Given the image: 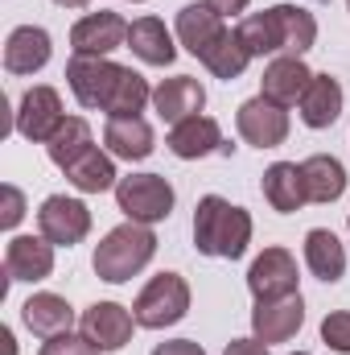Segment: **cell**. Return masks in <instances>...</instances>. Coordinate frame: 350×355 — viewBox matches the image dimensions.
Listing matches in <instances>:
<instances>
[{
	"instance_id": "cell-14",
	"label": "cell",
	"mask_w": 350,
	"mask_h": 355,
	"mask_svg": "<svg viewBox=\"0 0 350 355\" xmlns=\"http://www.w3.org/2000/svg\"><path fill=\"white\" fill-rule=\"evenodd\" d=\"M54 272V244L37 232V236H12L4 244V281H25L37 285Z\"/></svg>"
},
{
	"instance_id": "cell-12",
	"label": "cell",
	"mask_w": 350,
	"mask_h": 355,
	"mask_svg": "<svg viewBox=\"0 0 350 355\" xmlns=\"http://www.w3.org/2000/svg\"><path fill=\"white\" fill-rule=\"evenodd\" d=\"M301 327H305V297L301 293L268 297V302H256V310H252V335L268 347L288 343Z\"/></svg>"
},
{
	"instance_id": "cell-8",
	"label": "cell",
	"mask_w": 350,
	"mask_h": 355,
	"mask_svg": "<svg viewBox=\"0 0 350 355\" xmlns=\"http://www.w3.org/2000/svg\"><path fill=\"white\" fill-rule=\"evenodd\" d=\"M136 327H140L136 314H132L128 306H120V302H95V306L83 310V318H79V331H83L103 355L124 352V347L132 343Z\"/></svg>"
},
{
	"instance_id": "cell-34",
	"label": "cell",
	"mask_w": 350,
	"mask_h": 355,
	"mask_svg": "<svg viewBox=\"0 0 350 355\" xmlns=\"http://www.w3.org/2000/svg\"><path fill=\"white\" fill-rule=\"evenodd\" d=\"M0 194H4V211H0V227H8V232H12V227H17V223L25 219V194H21V186H12V182H8V186H4Z\"/></svg>"
},
{
	"instance_id": "cell-32",
	"label": "cell",
	"mask_w": 350,
	"mask_h": 355,
	"mask_svg": "<svg viewBox=\"0 0 350 355\" xmlns=\"http://www.w3.org/2000/svg\"><path fill=\"white\" fill-rule=\"evenodd\" d=\"M322 343L338 355H350V310H334L322 318Z\"/></svg>"
},
{
	"instance_id": "cell-19",
	"label": "cell",
	"mask_w": 350,
	"mask_h": 355,
	"mask_svg": "<svg viewBox=\"0 0 350 355\" xmlns=\"http://www.w3.org/2000/svg\"><path fill=\"white\" fill-rule=\"evenodd\" d=\"M342 103H347L342 83H338L334 75H317V71H313V79H309V87L301 95L297 112H301V124H305V128H317V132H322V128L338 124Z\"/></svg>"
},
{
	"instance_id": "cell-4",
	"label": "cell",
	"mask_w": 350,
	"mask_h": 355,
	"mask_svg": "<svg viewBox=\"0 0 350 355\" xmlns=\"http://www.w3.org/2000/svg\"><path fill=\"white\" fill-rule=\"evenodd\" d=\"M174 202H177L174 186L161 174H128L116 186V207L124 211V219L145 223V227L165 223L174 215Z\"/></svg>"
},
{
	"instance_id": "cell-17",
	"label": "cell",
	"mask_w": 350,
	"mask_h": 355,
	"mask_svg": "<svg viewBox=\"0 0 350 355\" xmlns=\"http://www.w3.org/2000/svg\"><path fill=\"white\" fill-rule=\"evenodd\" d=\"M202 107H206V87L194 75H174V79H161L153 87V112L165 124H181L190 116H202Z\"/></svg>"
},
{
	"instance_id": "cell-7",
	"label": "cell",
	"mask_w": 350,
	"mask_h": 355,
	"mask_svg": "<svg viewBox=\"0 0 350 355\" xmlns=\"http://www.w3.org/2000/svg\"><path fill=\"white\" fill-rule=\"evenodd\" d=\"M62 120H66L62 95L54 87H46V83H37V87H29L21 95L12 128H17V137H25V141H33V145H46V141L62 128Z\"/></svg>"
},
{
	"instance_id": "cell-30",
	"label": "cell",
	"mask_w": 350,
	"mask_h": 355,
	"mask_svg": "<svg viewBox=\"0 0 350 355\" xmlns=\"http://www.w3.org/2000/svg\"><path fill=\"white\" fill-rule=\"evenodd\" d=\"M248 62H252V54L243 50V42H239L235 29H227V33L202 54V67H206L214 79H223V83H235V79L248 71Z\"/></svg>"
},
{
	"instance_id": "cell-41",
	"label": "cell",
	"mask_w": 350,
	"mask_h": 355,
	"mask_svg": "<svg viewBox=\"0 0 350 355\" xmlns=\"http://www.w3.org/2000/svg\"><path fill=\"white\" fill-rule=\"evenodd\" d=\"M132 4H145V0H132Z\"/></svg>"
},
{
	"instance_id": "cell-40",
	"label": "cell",
	"mask_w": 350,
	"mask_h": 355,
	"mask_svg": "<svg viewBox=\"0 0 350 355\" xmlns=\"http://www.w3.org/2000/svg\"><path fill=\"white\" fill-rule=\"evenodd\" d=\"M293 355H309V352H293Z\"/></svg>"
},
{
	"instance_id": "cell-42",
	"label": "cell",
	"mask_w": 350,
	"mask_h": 355,
	"mask_svg": "<svg viewBox=\"0 0 350 355\" xmlns=\"http://www.w3.org/2000/svg\"><path fill=\"white\" fill-rule=\"evenodd\" d=\"M347 8H350V0H347Z\"/></svg>"
},
{
	"instance_id": "cell-43",
	"label": "cell",
	"mask_w": 350,
	"mask_h": 355,
	"mask_svg": "<svg viewBox=\"0 0 350 355\" xmlns=\"http://www.w3.org/2000/svg\"><path fill=\"white\" fill-rule=\"evenodd\" d=\"M347 227H350V219H347Z\"/></svg>"
},
{
	"instance_id": "cell-3",
	"label": "cell",
	"mask_w": 350,
	"mask_h": 355,
	"mask_svg": "<svg viewBox=\"0 0 350 355\" xmlns=\"http://www.w3.org/2000/svg\"><path fill=\"white\" fill-rule=\"evenodd\" d=\"M132 314L145 331L177 327L190 314V281L181 272H157L132 302Z\"/></svg>"
},
{
	"instance_id": "cell-23",
	"label": "cell",
	"mask_w": 350,
	"mask_h": 355,
	"mask_svg": "<svg viewBox=\"0 0 350 355\" xmlns=\"http://www.w3.org/2000/svg\"><path fill=\"white\" fill-rule=\"evenodd\" d=\"M264 202L272 207V211H280V215H293V211H301L305 202H309V194H305V174H301V166L297 162H272L268 170H264Z\"/></svg>"
},
{
	"instance_id": "cell-39",
	"label": "cell",
	"mask_w": 350,
	"mask_h": 355,
	"mask_svg": "<svg viewBox=\"0 0 350 355\" xmlns=\"http://www.w3.org/2000/svg\"><path fill=\"white\" fill-rule=\"evenodd\" d=\"M54 4H62V8H87L91 0H54Z\"/></svg>"
},
{
	"instance_id": "cell-13",
	"label": "cell",
	"mask_w": 350,
	"mask_h": 355,
	"mask_svg": "<svg viewBox=\"0 0 350 355\" xmlns=\"http://www.w3.org/2000/svg\"><path fill=\"white\" fill-rule=\"evenodd\" d=\"M165 145H169V153L181 157V162H198V157H210V153L231 157V149H235V145L223 141V128H219V120H210V116H190V120H181V124H169Z\"/></svg>"
},
{
	"instance_id": "cell-1",
	"label": "cell",
	"mask_w": 350,
	"mask_h": 355,
	"mask_svg": "<svg viewBox=\"0 0 350 355\" xmlns=\"http://www.w3.org/2000/svg\"><path fill=\"white\" fill-rule=\"evenodd\" d=\"M252 244V215L223 194H202L194 207V248L214 261H239Z\"/></svg>"
},
{
	"instance_id": "cell-29",
	"label": "cell",
	"mask_w": 350,
	"mask_h": 355,
	"mask_svg": "<svg viewBox=\"0 0 350 355\" xmlns=\"http://www.w3.org/2000/svg\"><path fill=\"white\" fill-rule=\"evenodd\" d=\"M153 103V87H149V79L140 75V71H132V67H124L120 71V79H116V91H111V99H107V120H120V116H140L145 107Z\"/></svg>"
},
{
	"instance_id": "cell-31",
	"label": "cell",
	"mask_w": 350,
	"mask_h": 355,
	"mask_svg": "<svg viewBox=\"0 0 350 355\" xmlns=\"http://www.w3.org/2000/svg\"><path fill=\"white\" fill-rule=\"evenodd\" d=\"M235 33H239L243 50H248L252 58H276V54H280V29H276V17H272V8L239 17Z\"/></svg>"
},
{
	"instance_id": "cell-20",
	"label": "cell",
	"mask_w": 350,
	"mask_h": 355,
	"mask_svg": "<svg viewBox=\"0 0 350 355\" xmlns=\"http://www.w3.org/2000/svg\"><path fill=\"white\" fill-rule=\"evenodd\" d=\"M103 149L120 162H145L153 149H157V137H153V124L145 116H120V120H107L103 128Z\"/></svg>"
},
{
	"instance_id": "cell-5",
	"label": "cell",
	"mask_w": 350,
	"mask_h": 355,
	"mask_svg": "<svg viewBox=\"0 0 350 355\" xmlns=\"http://www.w3.org/2000/svg\"><path fill=\"white\" fill-rule=\"evenodd\" d=\"M37 232L54 248H75L91 236V207L83 198H71V194H50L37 207Z\"/></svg>"
},
{
	"instance_id": "cell-9",
	"label": "cell",
	"mask_w": 350,
	"mask_h": 355,
	"mask_svg": "<svg viewBox=\"0 0 350 355\" xmlns=\"http://www.w3.org/2000/svg\"><path fill=\"white\" fill-rule=\"evenodd\" d=\"M235 128H239V137H243L252 149H280V145L288 141V107H280V103L256 95V99L239 103Z\"/></svg>"
},
{
	"instance_id": "cell-27",
	"label": "cell",
	"mask_w": 350,
	"mask_h": 355,
	"mask_svg": "<svg viewBox=\"0 0 350 355\" xmlns=\"http://www.w3.org/2000/svg\"><path fill=\"white\" fill-rule=\"evenodd\" d=\"M272 17H276V29H280V54H305L313 50L317 42V21L309 8L301 4H272Z\"/></svg>"
},
{
	"instance_id": "cell-18",
	"label": "cell",
	"mask_w": 350,
	"mask_h": 355,
	"mask_svg": "<svg viewBox=\"0 0 350 355\" xmlns=\"http://www.w3.org/2000/svg\"><path fill=\"white\" fill-rule=\"evenodd\" d=\"M128 50L145 67H169L177 58V33L161 17H136L128 25Z\"/></svg>"
},
{
	"instance_id": "cell-21",
	"label": "cell",
	"mask_w": 350,
	"mask_h": 355,
	"mask_svg": "<svg viewBox=\"0 0 350 355\" xmlns=\"http://www.w3.org/2000/svg\"><path fill=\"white\" fill-rule=\"evenodd\" d=\"M21 322L29 327V335H37V339L46 343V339H54V335L75 331V306H71L62 293H33V297L21 306Z\"/></svg>"
},
{
	"instance_id": "cell-24",
	"label": "cell",
	"mask_w": 350,
	"mask_h": 355,
	"mask_svg": "<svg viewBox=\"0 0 350 355\" xmlns=\"http://www.w3.org/2000/svg\"><path fill=\"white\" fill-rule=\"evenodd\" d=\"M305 268L317 281H326V285H334V281L347 277V248H342V240L330 227L305 232Z\"/></svg>"
},
{
	"instance_id": "cell-22",
	"label": "cell",
	"mask_w": 350,
	"mask_h": 355,
	"mask_svg": "<svg viewBox=\"0 0 350 355\" xmlns=\"http://www.w3.org/2000/svg\"><path fill=\"white\" fill-rule=\"evenodd\" d=\"M177 46H185L198 62H202V54L227 33V25H223V17L210 8V4H185V8H177Z\"/></svg>"
},
{
	"instance_id": "cell-38",
	"label": "cell",
	"mask_w": 350,
	"mask_h": 355,
	"mask_svg": "<svg viewBox=\"0 0 350 355\" xmlns=\"http://www.w3.org/2000/svg\"><path fill=\"white\" fill-rule=\"evenodd\" d=\"M0 343H4V355H17V343H12V331L8 327L0 331Z\"/></svg>"
},
{
	"instance_id": "cell-16",
	"label": "cell",
	"mask_w": 350,
	"mask_h": 355,
	"mask_svg": "<svg viewBox=\"0 0 350 355\" xmlns=\"http://www.w3.org/2000/svg\"><path fill=\"white\" fill-rule=\"evenodd\" d=\"M54 58V37L42 25H17L4 42V71L8 75H37Z\"/></svg>"
},
{
	"instance_id": "cell-28",
	"label": "cell",
	"mask_w": 350,
	"mask_h": 355,
	"mask_svg": "<svg viewBox=\"0 0 350 355\" xmlns=\"http://www.w3.org/2000/svg\"><path fill=\"white\" fill-rule=\"evenodd\" d=\"M91 145H95L91 124L83 120V116H66V120H62V128L46 141V157H50L58 170H66L71 162H79V157L87 153Z\"/></svg>"
},
{
	"instance_id": "cell-11",
	"label": "cell",
	"mask_w": 350,
	"mask_h": 355,
	"mask_svg": "<svg viewBox=\"0 0 350 355\" xmlns=\"http://www.w3.org/2000/svg\"><path fill=\"white\" fill-rule=\"evenodd\" d=\"M297 281H301V277H297V257H293L288 248H280V244L264 248L260 257L252 261V268H248V289H252L256 302L284 297V293H301Z\"/></svg>"
},
{
	"instance_id": "cell-6",
	"label": "cell",
	"mask_w": 350,
	"mask_h": 355,
	"mask_svg": "<svg viewBox=\"0 0 350 355\" xmlns=\"http://www.w3.org/2000/svg\"><path fill=\"white\" fill-rule=\"evenodd\" d=\"M120 62L111 58H95V54H71L66 62V87L71 95L87 107V112H103L111 91H116V79H120Z\"/></svg>"
},
{
	"instance_id": "cell-2",
	"label": "cell",
	"mask_w": 350,
	"mask_h": 355,
	"mask_svg": "<svg viewBox=\"0 0 350 355\" xmlns=\"http://www.w3.org/2000/svg\"><path fill=\"white\" fill-rule=\"evenodd\" d=\"M153 257H157V236H153V227L128 219V223L111 227V232L95 244V252H91V268H95L99 281H107V285H124V281H132L140 268H149Z\"/></svg>"
},
{
	"instance_id": "cell-10",
	"label": "cell",
	"mask_w": 350,
	"mask_h": 355,
	"mask_svg": "<svg viewBox=\"0 0 350 355\" xmlns=\"http://www.w3.org/2000/svg\"><path fill=\"white\" fill-rule=\"evenodd\" d=\"M128 25L120 12L111 8H99V12H87L71 25V50L75 54H95V58H111V50L128 46Z\"/></svg>"
},
{
	"instance_id": "cell-37",
	"label": "cell",
	"mask_w": 350,
	"mask_h": 355,
	"mask_svg": "<svg viewBox=\"0 0 350 355\" xmlns=\"http://www.w3.org/2000/svg\"><path fill=\"white\" fill-rule=\"evenodd\" d=\"M202 4H210V8H214L223 21H227V17H243L252 0H202Z\"/></svg>"
},
{
	"instance_id": "cell-35",
	"label": "cell",
	"mask_w": 350,
	"mask_h": 355,
	"mask_svg": "<svg viewBox=\"0 0 350 355\" xmlns=\"http://www.w3.org/2000/svg\"><path fill=\"white\" fill-rule=\"evenodd\" d=\"M153 355H206V347L194 339H169V343H157Z\"/></svg>"
},
{
	"instance_id": "cell-15",
	"label": "cell",
	"mask_w": 350,
	"mask_h": 355,
	"mask_svg": "<svg viewBox=\"0 0 350 355\" xmlns=\"http://www.w3.org/2000/svg\"><path fill=\"white\" fill-rule=\"evenodd\" d=\"M309 79H313V71L305 67V58H297V54H276V58L264 67L260 95L272 99V103H280V107H297L301 95H305V87H309Z\"/></svg>"
},
{
	"instance_id": "cell-26",
	"label": "cell",
	"mask_w": 350,
	"mask_h": 355,
	"mask_svg": "<svg viewBox=\"0 0 350 355\" xmlns=\"http://www.w3.org/2000/svg\"><path fill=\"white\" fill-rule=\"evenodd\" d=\"M66 182L79 190V194H103V190H116L120 186V174H116V157L99 145H91L79 162H71L66 170Z\"/></svg>"
},
{
	"instance_id": "cell-33",
	"label": "cell",
	"mask_w": 350,
	"mask_h": 355,
	"mask_svg": "<svg viewBox=\"0 0 350 355\" xmlns=\"http://www.w3.org/2000/svg\"><path fill=\"white\" fill-rule=\"evenodd\" d=\"M37 355H103V352L91 343L83 331H79V335H75V331H66V335H54V339H46Z\"/></svg>"
},
{
	"instance_id": "cell-25",
	"label": "cell",
	"mask_w": 350,
	"mask_h": 355,
	"mask_svg": "<svg viewBox=\"0 0 350 355\" xmlns=\"http://www.w3.org/2000/svg\"><path fill=\"white\" fill-rule=\"evenodd\" d=\"M301 174H305V194L309 202H338L347 194V166L334 157V153H313L301 162Z\"/></svg>"
},
{
	"instance_id": "cell-36",
	"label": "cell",
	"mask_w": 350,
	"mask_h": 355,
	"mask_svg": "<svg viewBox=\"0 0 350 355\" xmlns=\"http://www.w3.org/2000/svg\"><path fill=\"white\" fill-rule=\"evenodd\" d=\"M223 355H272V352H268V343H260V339L252 335V339H231V343L223 347Z\"/></svg>"
}]
</instances>
